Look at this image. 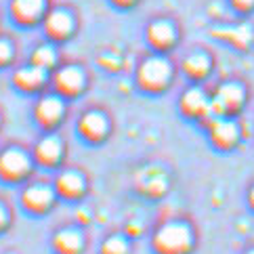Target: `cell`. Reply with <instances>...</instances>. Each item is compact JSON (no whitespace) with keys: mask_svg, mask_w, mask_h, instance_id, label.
<instances>
[{"mask_svg":"<svg viewBox=\"0 0 254 254\" xmlns=\"http://www.w3.org/2000/svg\"><path fill=\"white\" fill-rule=\"evenodd\" d=\"M246 254H254V248H250V250H246Z\"/></svg>","mask_w":254,"mask_h":254,"instance_id":"27","label":"cell"},{"mask_svg":"<svg viewBox=\"0 0 254 254\" xmlns=\"http://www.w3.org/2000/svg\"><path fill=\"white\" fill-rule=\"evenodd\" d=\"M78 132L88 143H101L110 134V120L101 112H86L78 120Z\"/></svg>","mask_w":254,"mask_h":254,"instance_id":"10","label":"cell"},{"mask_svg":"<svg viewBox=\"0 0 254 254\" xmlns=\"http://www.w3.org/2000/svg\"><path fill=\"white\" fill-rule=\"evenodd\" d=\"M172 76V67L166 59L162 57H149L141 63L139 67V84L147 90H160L168 84Z\"/></svg>","mask_w":254,"mask_h":254,"instance_id":"4","label":"cell"},{"mask_svg":"<svg viewBox=\"0 0 254 254\" xmlns=\"http://www.w3.org/2000/svg\"><path fill=\"white\" fill-rule=\"evenodd\" d=\"M65 158V143L59 134H44L38 143L34 145V160L36 164L44 168H57Z\"/></svg>","mask_w":254,"mask_h":254,"instance_id":"5","label":"cell"},{"mask_svg":"<svg viewBox=\"0 0 254 254\" xmlns=\"http://www.w3.org/2000/svg\"><path fill=\"white\" fill-rule=\"evenodd\" d=\"M147 36H149V42L153 47H160V49L170 47L177 38L175 28H172V23H168V21H153L147 30Z\"/></svg>","mask_w":254,"mask_h":254,"instance_id":"17","label":"cell"},{"mask_svg":"<svg viewBox=\"0 0 254 254\" xmlns=\"http://www.w3.org/2000/svg\"><path fill=\"white\" fill-rule=\"evenodd\" d=\"M183 67L187 71V76H191V78H204L208 71H210V59H208L204 53H193V55H189L185 59Z\"/></svg>","mask_w":254,"mask_h":254,"instance_id":"18","label":"cell"},{"mask_svg":"<svg viewBox=\"0 0 254 254\" xmlns=\"http://www.w3.org/2000/svg\"><path fill=\"white\" fill-rule=\"evenodd\" d=\"M44 28H47L49 36H53V38H65V36H69L71 28H74V21H71L69 13L65 11H53L47 15Z\"/></svg>","mask_w":254,"mask_h":254,"instance_id":"15","label":"cell"},{"mask_svg":"<svg viewBox=\"0 0 254 254\" xmlns=\"http://www.w3.org/2000/svg\"><path fill=\"white\" fill-rule=\"evenodd\" d=\"M151 246L158 254H189L195 246L193 227L181 219L164 221L153 231Z\"/></svg>","mask_w":254,"mask_h":254,"instance_id":"1","label":"cell"},{"mask_svg":"<svg viewBox=\"0 0 254 254\" xmlns=\"http://www.w3.org/2000/svg\"><path fill=\"white\" fill-rule=\"evenodd\" d=\"M36 122H38L42 128L53 130L63 122V116H65V105H63L61 97L55 95H47L42 97L38 105H36Z\"/></svg>","mask_w":254,"mask_h":254,"instance_id":"9","label":"cell"},{"mask_svg":"<svg viewBox=\"0 0 254 254\" xmlns=\"http://www.w3.org/2000/svg\"><path fill=\"white\" fill-rule=\"evenodd\" d=\"M32 63H34V65L44 67V69H51V67L57 63V53H55V49L49 47V44H42V47H38V49L34 51Z\"/></svg>","mask_w":254,"mask_h":254,"instance_id":"20","label":"cell"},{"mask_svg":"<svg viewBox=\"0 0 254 254\" xmlns=\"http://www.w3.org/2000/svg\"><path fill=\"white\" fill-rule=\"evenodd\" d=\"M53 248L57 254H82L84 235L76 227H63L53 235Z\"/></svg>","mask_w":254,"mask_h":254,"instance_id":"12","label":"cell"},{"mask_svg":"<svg viewBox=\"0 0 254 254\" xmlns=\"http://www.w3.org/2000/svg\"><path fill=\"white\" fill-rule=\"evenodd\" d=\"M116 4H130V2H134V0H114Z\"/></svg>","mask_w":254,"mask_h":254,"instance_id":"26","label":"cell"},{"mask_svg":"<svg viewBox=\"0 0 254 254\" xmlns=\"http://www.w3.org/2000/svg\"><path fill=\"white\" fill-rule=\"evenodd\" d=\"M55 86L61 95L76 97L84 88V74L74 65H65L55 74Z\"/></svg>","mask_w":254,"mask_h":254,"instance_id":"13","label":"cell"},{"mask_svg":"<svg viewBox=\"0 0 254 254\" xmlns=\"http://www.w3.org/2000/svg\"><path fill=\"white\" fill-rule=\"evenodd\" d=\"M47 80V69L40 67V65H28V67H21L15 71V84L23 88V90H36L44 84Z\"/></svg>","mask_w":254,"mask_h":254,"instance_id":"14","label":"cell"},{"mask_svg":"<svg viewBox=\"0 0 254 254\" xmlns=\"http://www.w3.org/2000/svg\"><path fill=\"white\" fill-rule=\"evenodd\" d=\"M233 4L242 8V11H246V8H252L254 6V0H233Z\"/></svg>","mask_w":254,"mask_h":254,"instance_id":"24","label":"cell"},{"mask_svg":"<svg viewBox=\"0 0 254 254\" xmlns=\"http://www.w3.org/2000/svg\"><path fill=\"white\" fill-rule=\"evenodd\" d=\"M44 11V0H13V15L17 21L32 23Z\"/></svg>","mask_w":254,"mask_h":254,"instance_id":"16","label":"cell"},{"mask_svg":"<svg viewBox=\"0 0 254 254\" xmlns=\"http://www.w3.org/2000/svg\"><path fill=\"white\" fill-rule=\"evenodd\" d=\"M216 36H225V38H229L231 42L238 44V47H246L252 38V32L248 25H240V28H233V30H223V32L216 30Z\"/></svg>","mask_w":254,"mask_h":254,"instance_id":"21","label":"cell"},{"mask_svg":"<svg viewBox=\"0 0 254 254\" xmlns=\"http://www.w3.org/2000/svg\"><path fill=\"white\" fill-rule=\"evenodd\" d=\"M34 156L21 147H4L0 151V179L6 183H23L34 172Z\"/></svg>","mask_w":254,"mask_h":254,"instance_id":"2","label":"cell"},{"mask_svg":"<svg viewBox=\"0 0 254 254\" xmlns=\"http://www.w3.org/2000/svg\"><path fill=\"white\" fill-rule=\"evenodd\" d=\"M244 88L238 82H225L223 86H219L214 99H210V107H212V118L216 116H227L238 112L240 107L244 105ZM210 118V120H212Z\"/></svg>","mask_w":254,"mask_h":254,"instance_id":"6","label":"cell"},{"mask_svg":"<svg viewBox=\"0 0 254 254\" xmlns=\"http://www.w3.org/2000/svg\"><path fill=\"white\" fill-rule=\"evenodd\" d=\"M53 187H55V191H57V197L74 202V199L84 197V193H86V179H84V175L80 170L65 168V170L57 172Z\"/></svg>","mask_w":254,"mask_h":254,"instance_id":"7","label":"cell"},{"mask_svg":"<svg viewBox=\"0 0 254 254\" xmlns=\"http://www.w3.org/2000/svg\"><path fill=\"white\" fill-rule=\"evenodd\" d=\"M8 221H11V214H8V208L0 202V231H4L6 229V225Z\"/></svg>","mask_w":254,"mask_h":254,"instance_id":"23","label":"cell"},{"mask_svg":"<svg viewBox=\"0 0 254 254\" xmlns=\"http://www.w3.org/2000/svg\"><path fill=\"white\" fill-rule=\"evenodd\" d=\"M208 128H210V141L219 149H231L240 141V126L227 116H216L208 120Z\"/></svg>","mask_w":254,"mask_h":254,"instance_id":"8","label":"cell"},{"mask_svg":"<svg viewBox=\"0 0 254 254\" xmlns=\"http://www.w3.org/2000/svg\"><path fill=\"white\" fill-rule=\"evenodd\" d=\"M181 110L191 118H212V107H210V99L206 97L202 88H189L185 90V95L181 97Z\"/></svg>","mask_w":254,"mask_h":254,"instance_id":"11","label":"cell"},{"mask_svg":"<svg viewBox=\"0 0 254 254\" xmlns=\"http://www.w3.org/2000/svg\"><path fill=\"white\" fill-rule=\"evenodd\" d=\"M248 202H250V206H252V210H254V185L250 187V191H248Z\"/></svg>","mask_w":254,"mask_h":254,"instance_id":"25","label":"cell"},{"mask_svg":"<svg viewBox=\"0 0 254 254\" xmlns=\"http://www.w3.org/2000/svg\"><path fill=\"white\" fill-rule=\"evenodd\" d=\"M101 254H130V244L122 233H112L101 244Z\"/></svg>","mask_w":254,"mask_h":254,"instance_id":"19","label":"cell"},{"mask_svg":"<svg viewBox=\"0 0 254 254\" xmlns=\"http://www.w3.org/2000/svg\"><path fill=\"white\" fill-rule=\"evenodd\" d=\"M11 59H13V47H11V42L4 40V38H0V65H6Z\"/></svg>","mask_w":254,"mask_h":254,"instance_id":"22","label":"cell"},{"mask_svg":"<svg viewBox=\"0 0 254 254\" xmlns=\"http://www.w3.org/2000/svg\"><path fill=\"white\" fill-rule=\"evenodd\" d=\"M55 199H57L55 187L42 183V181L28 183L21 189V204L32 214H47L55 206Z\"/></svg>","mask_w":254,"mask_h":254,"instance_id":"3","label":"cell"}]
</instances>
